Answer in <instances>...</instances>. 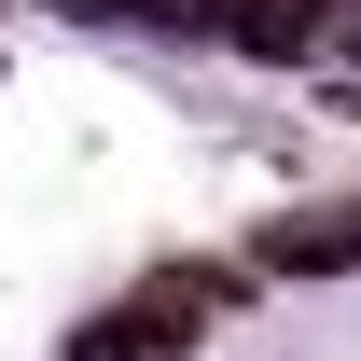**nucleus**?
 I'll return each instance as SVG.
<instances>
[{"label": "nucleus", "mask_w": 361, "mask_h": 361, "mask_svg": "<svg viewBox=\"0 0 361 361\" xmlns=\"http://www.w3.org/2000/svg\"><path fill=\"white\" fill-rule=\"evenodd\" d=\"M236 306V278L223 264H167V278H139L126 306L97 319V348L84 361H167V348H195V319H223Z\"/></svg>", "instance_id": "f257e3e1"}, {"label": "nucleus", "mask_w": 361, "mask_h": 361, "mask_svg": "<svg viewBox=\"0 0 361 361\" xmlns=\"http://www.w3.org/2000/svg\"><path fill=\"white\" fill-rule=\"evenodd\" d=\"M348 250H361V209H319V223H292V236H278L264 264H348Z\"/></svg>", "instance_id": "f03ea898"}]
</instances>
